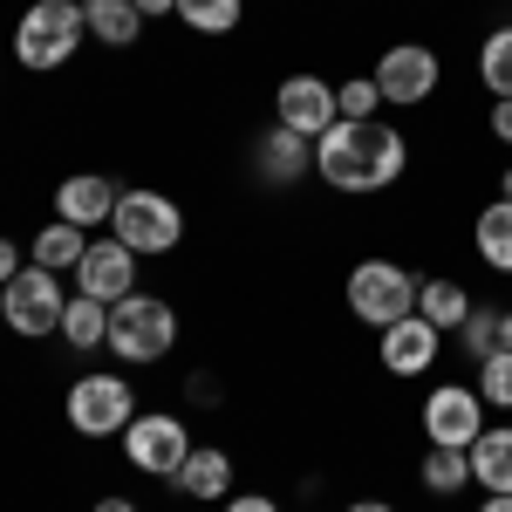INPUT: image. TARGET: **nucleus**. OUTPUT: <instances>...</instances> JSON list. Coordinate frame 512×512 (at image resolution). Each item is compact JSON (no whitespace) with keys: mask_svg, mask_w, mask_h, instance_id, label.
Here are the masks:
<instances>
[{"mask_svg":"<svg viewBox=\"0 0 512 512\" xmlns=\"http://www.w3.org/2000/svg\"><path fill=\"white\" fill-rule=\"evenodd\" d=\"M403 164H410V144H403V130L383 117L369 123H328L315 137V178L328 192H349V198H369V192H390L396 178H403Z\"/></svg>","mask_w":512,"mask_h":512,"instance_id":"nucleus-1","label":"nucleus"},{"mask_svg":"<svg viewBox=\"0 0 512 512\" xmlns=\"http://www.w3.org/2000/svg\"><path fill=\"white\" fill-rule=\"evenodd\" d=\"M82 41H89V21H82L76 0H35L14 21V62L28 76H55L62 62H76Z\"/></svg>","mask_w":512,"mask_h":512,"instance_id":"nucleus-2","label":"nucleus"},{"mask_svg":"<svg viewBox=\"0 0 512 512\" xmlns=\"http://www.w3.org/2000/svg\"><path fill=\"white\" fill-rule=\"evenodd\" d=\"M110 239H123L137 260L178 253V246H185V205H178V198H164V192H151V185H130V192H117Z\"/></svg>","mask_w":512,"mask_h":512,"instance_id":"nucleus-3","label":"nucleus"},{"mask_svg":"<svg viewBox=\"0 0 512 512\" xmlns=\"http://www.w3.org/2000/svg\"><path fill=\"white\" fill-rule=\"evenodd\" d=\"M110 355L123 362H164V355L178 349V315H171V301L164 294H123L117 308H110Z\"/></svg>","mask_w":512,"mask_h":512,"instance_id":"nucleus-4","label":"nucleus"},{"mask_svg":"<svg viewBox=\"0 0 512 512\" xmlns=\"http://www.w3.org/2000/svg\"><path fill=\"white\" fill-rule=\"evenodd\" d=\"M349 315L369 321L376 335L390 321L417 315V274L396 267V260H362V267H349Z\"/></svg>","mask_w":512,"mask_h":512,"instance_id":"nucleus-5","label":"nucleus"},{"mask_svg":"<svg viewBox=\"0 0 512 512\" xmlns=\"http://www.w3.org/2000/svg\"><path fill=\"white\" fill-rule=\"evenodd\" d=\"M62 410H69L76 437H123L130 417H137V390L123 383L117 369H96V376H76V383H69Z\"/></svg>","mask_w":512,"mask_h":512,"instance_id":"nucleus-6","label":"nucleus"},{"mask_svg":"<svg viewBox=\"0 0 512 512\" xmlns=\"http://www.w3.org/2000/svg\"><path fill=\"white\" fill-rule=\"evenodd\" d=\"M0 308H7V328H14L21 342L62 335V308H69L62 274H48V267H21V274L0 287Z\"/></svg>","mask_w":512,"mask_h":512,"instance_id":"nucleus-7","label":"nucleus"},{"mask_svg":"<svg viewBox=\"0 0 512 512\" xmlns=\"http://www.w3.org/2000/svg\"><path fill=\"white\" fill-rule=\"evenodd\" d=\"M123 458L137 465L144 478H178V465L192 458V431H185V417H171V410H137L130 417V431H123Z\"/></svg>","mask_w":512,"mask_h":512,"instance_id":"nucleus-8","label":"nucleus"},{"mask_svg":"<svg viewBox=\"0 0 512 512\" xmlns=\"http://www.w3.org/2000/svg\"><path fill=\"white\" fill-rule=\"evenodd\" d=\"M376 89H383V103L390 110H417V103H431L437 82H444V62H437L431 41H396V48H383L376 55Z\"/></svg>","mask_w":512,"mask_h":512,"instance_id":"nucleus-9","label":"nucleus"},{"mask_svg":"<svg viewBox=\"0 0 512 512\" xmlns=\"http://www.w3.org/2000/svg\"><path fill=\"white\" fill-rule=\"evenodd\" d=\"M478 431H485V396L472 383H437L424 396V437L431 444H451V451H472Z\"/></svg>","mask_w":512,"mask_h":512,"instance_id":"nucleus-10","label":"nucleus"},{"mask_svg":"<svg viewBox=\"0 0 512 512\" xmlns=\"http://www.w3.org/2000/svg\"><path fill=\"white\" fill-rule=\"evenodd\" d=\"M274 123H287L294 137H308V144H315L328 123H342V110H335V82L287 76V82H280V96H274Z\"/></svg>","mask_w":512,"mask_h":512,"instance_id":"nucleus-11","label":"nucleus"},{"mask_svg":"<svg viewBox=\"0 0 512 512\" xmlns=\"http://www.w3.org/2000/svg\"><path fill=\"white\" fill-rule=\"evenodd\" d=\"M76 294L117 308L123 294H137V253L123 239H89V253H82V267H76Z\"/></svg>","mask_w":512,"mask_h":512,"instance_id":"nucleus-12","label":"nucleus"},{"mask_svg":"<svg viewBox=\"0 0 512 512\" xmlns=\"http://www.w3.org/2000/svg\"><path fill=\"white\" fill-rule=\"evenodd\" d=\"M308 171H315V144H308V137H294L287 123L260 130V144H253V178H260V185L287 192V185H301Z\"/></svg>","mask_w":512,"mask_h":512,"instance_id":"nucleus-13","label":"nucleus"},{"mask_svg":"<svg viewBox=\"0 0 512 512\" xmlns=\"http://www.w3.org/2000/svg\"><path fill=\"white\" fill-rule=\"evenodd\" d=\"M437 342H444V335H437L424 315H403V321H390V328L376 335V355H383L390 376H424V369L437 362Z\"/></svg>","mask_w":512,"mask_h":512,"instance_id":"nucleus-14","label":"nucleus"},{"mask_svg":"<svg viewBox=\"0 0 512 512\" xmlns=\"http://www.w3.org/2000/svg\"><path fill=\"white\" fill-rule=\"evenodd\" d=\"M110 212H117V185H110L103 171H76V178L55 185V219H69V226H82V233L110 226Z\"/></svg>","mask_w":512,"mask_h":512,"instance_id":"nucleus-15","label":"nucleus"},{"mask_svg":"<svg viewBox=\"0 0 512 512\" xmlns=\"http://www.w3.org/2000/svg\"><path fill=\"white\" fill-rule=\"evenodd\" d=\"M185 499H205V506H226L233 499V458L219 451V444H192V458L178 465V478H171Z\"/></svg>","mask_w":512,"mask_h":512,"instance_id":"nucleus-16","label":"nucleus"},{"mask_svg":"<svg viewBox=\"0 0 512 512\" xmlns=\"http://www.w3.org/2000/svg\"><path fill=\"white\" fill-rule=\"evenodd\" d=\"M472 308H478V301H472V294H465V287H458L451 274H431V280H417V315L431 321L437 335H458Z\"/></svg>","mask_w":512,"mask_h":512,"instance_id":"nucleus-17","label":"nucleus"},{"mask_svg":"<svg viewBox=\"0 0 512 512\" xmlns=\"http://www.w3.org/2000/svg\"><path fill=\"white\" fill-rule=\"evenodd\" d=\"M472 485L478 492H512V424H485V431H478Z\"/></svg>","mask_w":512,"mask_h":512,"instance_id":"nucleus-18","label":"nucleus"},{"mask_svg":"<svg viewBox=\"0 0 512 512\" xmlns=\"http://www.w3.org/2000/svg\"><path fill=\"white\" fill-rule=\"evenodd\" d=\"M82 21H89V41H103V48H130V41H144V14H137V0H82Z\"/></svg>","mask_w":512,"mask_h":512,"instance_id":"nucleus-19","label":"nucleus"},{"mask_svg":"<svg viewBox=\"0 0 512 512\" xmlns=\"http://www.w3.org/2000/svg\"><path fill=\"white\" fill-rule=\"evenodd\" d=\"M472 246L492 274H512V198H492L472 219Z\"/></svg>","mask_w":512,"mask_h":512,"instance_id":"nucleus-20","label":"nucleus"},{"mask_svg":"<svg viewBox=\"0 0 512 512\" xmlns=\"http://www.w3.org/2000/svg\"><path fill=\"white\" fill-rule=\"evenodd\" d=\"M82 253H89V233H82V226H69V219L41 226L35 246H28V260H35V267H48V274H76Z\"/></svg>","mask_w":512,"mask_h":512,"instance_id":"nucleus-21","label":"nucleus"},{"mask_svg":"<svg viewBox=\"0 0 512 512\" xmlns=\"http://www.w3.org/2000/svg\"><path fill=\"white\" fill-rule=\"evenodd\" d=\"M62 342H69L76 355L103 349V342H110V301H89V294H76V301L62 308Z\"/></svg>","mask_w":512,"mask_h":512,"instance_id":"nucleus-22","label":"nucleus"},{"mask_svg":"<svg viewBox=\"0 0 512 512\" xmlns=\"http://www.w3.org/2000/svg\"><path fill=\"white\" fill-rule=\"evenodd\" d=\"M465 485H472V451L431 444V451H424V492H431V499H458Z\"/></svg>","mask_w":512,"mask_h":512,"instance_id":"nucleus-23","label":"nucleus"},{"mask_svg":"<svg viewBox=\"0 0 512 512\" xmlns=\"http://www.w3.org/2000/svg\"><path fill=\"white\" fill-rule=\"evenodd\" d=\"M239 14H246V0H178V21L192 28V35H233Z\"/></svg>","mask_w":512,"mask_h":512,"instance_id":"nucleus-24","label":"nucleus"},{"mask_svg":"<svg viewBox=\"0 0 512 512\" xmlns=\"http://www.w3.org/2000/svg\"><path fill=\"white\" fill-rule=\"evenodd\" d=\"M478 82L492 89V103L512 96V28H492V35L478 41Z\"/></svg>","mask_w":512,"mask_h":512,"instance_id":"nucleus-25","label":"nucleus"},{"mask_svg":"<svg viewBox=\"0 0 512 512\" xmlns=\"http://www.w3.org/2000/svg\"><path fill=\"white\" fill-rule=\"evenodd\" d=\"M335 110H342L349 123L383 117V89H376V76H349V82H335Z\"/></svg>","mask_w":512,"mask_h":512,"instance_id":"nucleus-26","label":"nucleus"},{"mask_svg":"<svg viewBox=\"0 0 512 512\" xmlns=\"http://www.w3.org/2000/svg\"><path fill=\"white\" fill-rule=\"evenodd\" d=\"M499 315H506V308H472V315H465V328H458V349L472 355V369L499 349Z\"/></svg>","mask_w":512,"mask_h":512,"instance_id":"nucleus-27","label":"nucleus"},{"mask_svg":"<svg viewBox=\"0 0 512 512\" xmlns=\"http://www.w3.org/2000/svg\"><path fill=\"white\" fill-rule=\"evenodd\" d=\"M492 410H512V349H492L485 362H478V383H472Z\"/></svg>","mask_w":512,"mask_h":512,"instance_id":"nucleus-28","label":"nucleus"},{"mask_svg":"<svg viewBox=\"0 0 512 512\" xmlns=\"http://www.w3.org/2000/svg\"><path fill=\"white\" fill-rule=\"evenodd\" d=\"M219 512H280V506L267 499V492H233V499H226Z\"/></svg>","mask_w":512,"mask_h":512,"instance_id":"nucleus-29","label":"nucleus"},{"mask_svg":"<svg viewBox=\"0 0 512 512\" xmlns=\"http://www.w3.org/2000/svg\"><path fill=\"white\" fill-rule=\"evenodd\" d=\"M492 137L512 151V96H499V103H492Z\"/></svg>","mask_w":512,"mask_h":512,"instance_id":"nucleus-30","label":"nucleus"},{"mask_svg":"<svg viewBox=\"0 0 512 512\" xmlns=\"http://www.w3.org/2000/svg\"><path fill=\"white\" fill-rule=\"evenodd\" d=\"M14 274H21V246H14V239H0V287H7Z\"/></svg>","mask_w":512,"mask_h":512,"instance_id":"nucleus-31","label":"nucleus"},{"mask_svg":"<svg viewBox=\"0 0 512 512\" xmlns=\"http://www.w3.org/2000/svg\"><path fill=\"white\" fill-rule=\"evenodd\" d=\"M185 390H192V403H219V390H212V376H192Z\"/></svg>","mask_w":512,"mask_h":512,"instance_id":"nucleus-32","label":"nucleus"},{"mask_svg":"<svg viewBox=\"0 0 512 512\" xmlns=\"http://www.w3.org/2000/svg\"><path fill=\"white\" fill-rule=\"evenodd\" d=\"M137 14H144V21H158V14H178V0H137Z\"/></svg>","mask_w":512,"mask_h":512,"instance_id":"nucleus-33","label":"nucleus"},{"mask_svg":"<svg viewBox=\"0 0 512 512\" xmlns=\"http://www.w3.org/2000/svg\"><path fill=\"white\" fill-rule=\"evenodd\" d=\"M478 512H512V492H485V499H478Z\"/></svg>","mask_w":512,"mask_h":512,"instance_id":"nucleus-34","label":"nucleus"},{"mask_svg":"<svg viewBox=\"0 0 512 512\" xmlns=\"http://www.w3.org/2000/svg\"><path fill=\"white\" fill-rule=\"evenodd\" d=\"M342 512H396V506H383V499H349Z\"/></svg>","mask_w":512,"mask_h":512,"instance_id":"nucleus-35","label":"nucleus"},{"mask_svg":"<svg viewBox=\"0 0 512 512\" xmlns=\"http://www.w3.org/2000/svg\"><path fill=\"white\" fill-rule=\"evenodd\" d=\"M89 512H137V506H130V499H96Z\"/></svg>","mask_w":512,"mask_h":512,"instance_id":"nucleus-36","label":"nucleus"},{"mask_svg":"<svg viewBox=\"0 0 512 512\" xmlns=\"http://www.w3.org/2000/svg\"><path fill=\"white\" fill-rule=\"evenodd\" d=\"M499 349H512V308L499 315Z\"/></svg>","mask_w":512,"mask_h":512,"instance_id":"nucleus-37","label":"nucleus"},{"mask_svg":"<svg viewBox=\"0 0 512 512\" xmlns=\"http://www.w3.org/2000/svg\"><path fill=\"white\" fill-rule=\"evenodd\" d=\"M499 198H512V164H506V171H499Z\"/></svg>","mask_w":512,"mask_h":512,"instance_id":"nucleus-38","label":"nucleus"},{"mask_svg":"<svg viewBox=\"0 0 512 512\" xmlns=\"http://www.w3.org/2000/svg\"><path fill=\"white\" fill-rule=\"evenodd\" d=\"M0 328H7V308H0Z\"/></svg>","mask_w":512,"mask_h":512,"instance_id":"nucleus-39","label":"nucleus"},{"mask_svg":"<svg viewBox=\"0 0 512 512\" xmlns=\"http://www.w3.org/2000/svg\"><path fill=\"white\" fill-rule=\"evenodd\" d=\"M76 7H82V0H76Z\"/></svg>","mask_w":512,"mask_h":512,"instance_id":"nucleus-40","label":"nucleus"}]
</instances>
